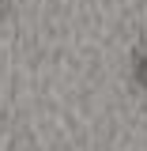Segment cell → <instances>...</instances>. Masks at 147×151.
Returning a JSON list of instances; mask_svg holds the SVG:
<instances>
[{
    "mask_svg": "<svg viewBox=\"0 0 147 151\" xmlns=\"http://www.w3.org/2000/svg\"><path fill=\"white\" fill-rule=\"evenodd\" d=\"M132 76H136L140 87H147V45H140L136 57H132Z\"/></svg>",
    "mask_w": 147,
    "mask_h": 151,
    "instance_id": "6da1fadb",
    "label": "cell"
}]
</instances>
